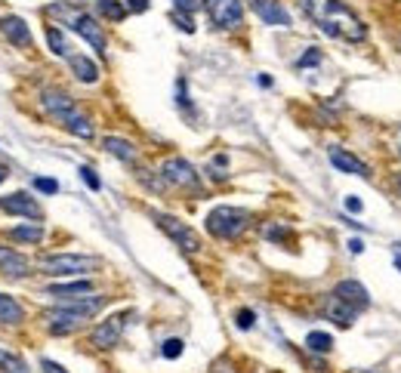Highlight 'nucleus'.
<instances>
[{
  "instance_id": "obj_1",
  "label": "nucleus",
  "mask_w": 401,
  "mask_h": 373,
  "mask_svg": "<svg viewBox=\"0 0 401 373\" xmlns=\"http://www.w3.org/2000/svg\"><path fill=\"white\" fill-rule=\"evenodd\" d=\"M303 10L327 37L349 41V43H358L367 37V25L343 4V0H303Z\"/></svg>"
},
{
  "instance_id": "obj_2",
  "label": "nucleus",
  "mask_w": 401,
  "mask_h": 373,
  "mask_svg": "<svg viewBox=\"0 0 401 373\" xmlns=\"http://www.w3.org/2000/svg\"><path fill=\"white\" fill-rule=\"evenodd\" d=\"M105 297H81V299H65L62 306L50 308V312H43V324L50 333H56V337H65V333H74L77 327H83V321H90L93 315L102 308Z\"/></svg>"
},
{
  "instance_id": "obj_3",
  "label": "nucleus",
  "mask_w": 401,
  "mask_h": 373,
  "mask_svg": "<svg viewBox=\"0 0 401 373\" xmlns=\"http://www.w3.org/2000/svg\"><path fill=\"white\" fill-rule=\"evenodd\" d=\"M247 225H250V213L241 207H213L207 213V231L213 238H222V240H231L238 235H244Z\"/></svg>"
},
{
  "instance_id": "obj_4",
  "label": "nucleus",
  "mask_w": 401,
  "mask_h": 373,
  "mask_svg": "<svg viewBox=\"0 0 401 373\" xmlns=\"http://www.w3.org/2000/svg\"><path fill=\"white\" fill-rule=\"evenodd\" d=\"M41 269H43V275H53V278L90 275V271L99 269V259L96 256H83V253H53L41 259Z\"/></svg>"
},
{
  "instance_id": "obj_5",
  "label": "nucleus",
  "mask_w": 401,
  "mask_h": 373,
  "mask_svg": "<svg viewBox=\"0 0 401 373\" xmlns=\"http://www.w3.org/2000/svg\"><path fill=\"white\" fill-rule=\"evenodd\" d=\"M151 219L158 222V229L164 231L167 238H173V244L179 247V250L200 253V238L195 235V229H191V225H185L182 219H176V216H170V213H151Z\"/></svg>"
},
{
  "instance_id": "obj_6",
  "label": "nucleus",
  "mask_w": 401,
  "mask_h": 373,
  "mask_svg": "<svg viewBox=\"0 0 401 373\" xmlns=\"http://www.w3.org/2000/svg\"><path fill=\"white\" fill-rule=\"evenodd\" d=\"M207 15L216 28L222 31H235L244 25V4L241 0H200Z\"/></svg>"
},
{
  "instance_id": "obj_7",
  "label": "nucleus",
  "mask_w": 401,
  "mask_h": 373,
  "mask_svg": "<svg viewBox=\"0 0 401 373\" xmlns=\"http://www.w3.org/2000/svg\"><path fill=\"white\" fill-rule=\"evenodd\" d=\"M161 179L167 185H176V189H185V191H200V179H198L195 167L185 158H167L164 164H161Z\"/></svg>"
},
{
  "instance_id": "obj_8",
  "label": "nucleus",
  "mask_w": 401,
  "mask_h": 373,
  "mask_svg": "<svg viewBox=\"0 0 401 373\" xmlns=\"http://www.w3.org/2000/svg\"><path fill=\"white\" fill-rule=\"evenodd\" d=\"M127 318L130 312H121V315H111V318H105L102 324H96L90 333V343L96 346V348H114L121 343V337H123V327H127Z\"/></svg>"
},
{
  "instance_id": "obj_9",
  "label": "nucleus",
  "mask_w": 401,
  "mask_h": 373,
  "mask_svg": "<svg viewBox=\"0 0 401 373\" xmlns=\"http://www.w3.org/2000/svg\"><path fill=\"white\" fill-rule=\"evenodd\" d=\"M68 22H72V28L93 46V50L99 53V56H105V53H108L105 31H102V25H99L96 19H93V15H87V13H72V15H68Z\"/></svg>"
},
{
  "instance_id": "obj_10",
  "label": "nucleus",
  "mask_w": 401,
  "mask_h": 373,
  "mask_svg": "<svg viewBox=\"0 0 401 373\" xmlns=\"http://www.w3.org/2000/svg\"><path fill=\"white\" fill-rule=\"evenodd\" d=\"M0 210L10 213V216H25V219H31V222L43 219L41 204H37V201L31 198V194H25V191H13V194H6V198H0Z\"/></svg>"
},
{
  "instance_id": "obj_11",
  "label": "nucleus",
  "mask_w": 401,
  "mask_h": 373,
  "mask_svg": "<svg viewBox=\"0 0 401 373\" xmlns=\"http://www.w3.org/2000/svg\"><path fill=\"white\" fill-rule=\"evenodd\" d=\"M41 108L59 123H65L72 114H77V102L62 90H43L41 93Z\"/></svg>"
},
{
  "instance_id": "obj_12",
  "label": "nucleus",
  "mask_w": 401,
  "mask_h": 373,
  "mask_svg": "<svg viewBox=\"0 0 401 373\" xmlns=\"http://www.w3.org/2000/svg\"><path fill=\"white\" fill-rule=\"evenodd\" d=\"M0 34H4L10 43L22 46V50L34 43V37H31V28L25 25V19H19V15H4V19H0Z\"/></svg>"
},
{
  "instance_id": "obj_13",
  "label": "nucleus",
  "mask_w": 401,
  "mask_h": 373,
  "mask_svg": "<svg viewBox=\"0 0 401 373\" xmlns=\"http://www.w3.org/2000/svg\"><path fill=\"white\" fill-rule=\"evenodd\" d=\"M327 158H330V164H334L339 173H349V176H361V179H367L370 176V167L365 164V161H358L352 151H346V149H330L327 151Z\"/></svg>"
},
{
  "instance_id": "obj_14",
  "label": "nucleus",
  "mask_w": 401,
  "mask_h": 373,
  "mask_svg": "<svg viewBox=\"0 0 401 373\" xmlns=\"http://www.w3.org/2000/svg\"><path fill=\"white\" fill-rule=\"evenodd\" d=\"M250 6H253V13L266 22V25H278V28L290 25V13L284 10L278 0H250Z\"/></svg>"
},
{
  "instance_id": "obj_15",
  "label": "nucleus",
  "mask_w": 401,
  "mask_h": 373,
  "mask_svg": "<svg viewBox=\"0 0 401 373\" xmlns=\"http://www.w3.org/2000/svg\"><path fill=\"white\" fill-rule=\"evenodd\" d=\"M334 297L343 299V302H349V306L358 308V312L370 306V293H367V287L361 284V281H339L334 287Z\"/></svg>"
},
{
  "instance_id": "obj_16",
  "label": "nucleus",
  "mask_w": 401,
  "mask_h": 373,
  "mask_svg": "<svg viewBox=\"0 0 401 373\" xmlns=\"http://www.w3.org/2000/svg\"><path fill=\"white\" fill-rule=\"evenodd\" d=\"M28 259L22 256L19 250H13V247H4L0 244V271H4L6 278H25L28 275Z\"/></svg>"
},
{
  "instance_id": "obj_17",
  "label": "nucleus",
  "mask_w": 401,
  "mask_h": 373,
  "mask_svg": "<svg viewBox=\"0 0 401 373\" xmlns=\"http://www.w3.org/2000/svg\"><path fill=\"white\" fill-rule=\"evenodd\" d=\"M25 321V308L10 293H0V327H19Z\"/></svg>"
},
{
  "instance_id": "obj_18",
  "label": "nucleus",
  "mask_w": 401,
  "mask_h": 373,
  "mask_svg": "<svg viewBox=\"0 0 401 373\" xmlns=\"http://www.w3.org/2000/svg\"><path fill=\"white\" fill-rule=\"evenodd\" d=\"M327 318L337 324V327H352L355 324V318H358V308H352L349 302H343V299H337V297H330V302H327Z\"/></svg>"
},
{
  "instance_id": "obj_19",
  "label": "nucleus",
  "mask_w": 401,
  "mask_h": 373,
  "mask_svg": "<svg viewBox=\"0 0 401 373\" xmlns=\"http://www.w3.org/2000/svg\"><path fill=\"white\" fill-rule=\"evenodd\" d=\"M102 149L108 151V154H114L118 161H123V164H133L136 161V145L130 142V139H121V136H105L102 139Z\"/></svg>"
},
{
  "instance_id": "obj_20",
  "label": "nucleus",
  "mask_w": 401,
  "mask_h": 373,
  "mask_svg": "<svg viewBox=\"0 0 401 373\" xmlns=\"http://www.w3.org/2000/svg\"><path fill=\"white\" fill-rule=\"evenodd\" d=\"M90 293H93L90 281H72V284L46 287V297H56V299H81V297H90Z\"/></svg>"
},
{
  "instance_id": "obj_21",
  "label": "nucleus",
  "mask_w": 401,
  "mask_h": 373,
  "mask_svg": "<svg viewBox=\"0 0 401 373\" xmlns=\"http://www.w3.org/2000/svg\"><path fill=\"white\" fill-rule=\"evenodd\" d=\"M68 65H72V72H74V77L81 83H96L99 81V65L93 59H87V56H68Z\"/></svg>"
},
{
  "instance_id": "obj_22",
  "label": "nucleus",
  "mask_w": 401,
  "mask_h": 373,
  "mask_svg": "<svg viewBox=\"0 0 401 373\" xmlns=\"http://www.w3.org/2000/svg\"><path fill=\"white\" fill-rule=\"evenodd\" d=\"M10 240H15V244H41L43 240V225L41 222L15 225V229H10Z\"/></svg>"
},
{
  "instance_id": "obj_23",
  "label": "nucleus",
  "mask_w": 401,
  "mask_h": 373,
  "mask_svg": "<svg viewBox=\"0 0 401 373\" xmlns=\"http://www.w3.org/2000/svg\"><path fill=\"white\" fill-rule=\"evenodd\" d=\"M62 127H65L72 136H77V139H93V123H90L87 114H81V111L72 114V118L62 123Z\"/></svg>"
},
{
  "instance_id": "obj_24",
  "label": "nucleus",
  "mask_w": 401,
  "mask_h": 373,
  "mask_svg": "<svg viewBox=\"0 0 401 373\" xmlns=\"http://www.w3.org/2000/svg\"><path fill=\"white\" fill-rule=\"evenodd\" d=\"M0 370H4V373H31L28 364L22 361L15 352H10L6 346H0Z\"/></svg>"
},
{
  "instance_id": "obj_25",
  "label": "nucleus",
  "mask_w": 401,
  "mask_h": 373,
  "mask_svg": "<svg viewBox=\"0 0 401 373\" xmlns=\"http://www.w3.org/2000/svg\"><path fill=\"white\" fill-rule=\"evenodd\" d=\"M306 346L312 348V352L324 355V352H330V348H334V337H330V333H321V330H312L306 337Z\"/></svg>"
},
{
  "instance_id": "obj_26",
  "label": "nucleus",
  "mask_w": 401,
  "mask_h": 373,
  "mask_svg": "<svg viewBox=\"0 0 401 373\" xmlns=\"http://www.w3.org/2000/svg\"><path fill=\"white\" fill-rule=\"evenodd\" d=\"M46 43H50V50L56 53V56H72V53H68V50H72V46H68L65 34H62L59 28H53V25L46 28Z\"/></svg>"
},
{
  "instance_id": "obj_27",
  "label": "nucleus",
  "mask_w": 401,
  "mask_h": 373,
  "mask_svg": "<svg viewBox=\"0 0 401 373\" xmlns=\"http://www.w3.org/2000/svg\"><path fill=\"white\" fill-rule=\"evenodd\" d=\"M96 10H99V15H105V19H111V22H121L123 15H127V6H123L121 0H102V4H96Z\"/></svg>"
},
{
  "instance_id": "obj_28",
  "label": "nucleus",
  "mask_w": 401,
  "mask_h": 373,
  "mask_svg": "<svg viewBox=\"0 0 401 373\" xmlns=\"http://www.w3.org/2000/svg\"><path fill=\"white\" fill-rule=\"evenodd\" d=\"M182 348H185V346H182V339H167L161 352H164V358H179Z\"/></svg>"
},
{
  "instance_id": "obj_29",
  "label": "nucleus",
  "mask_w": 401,
  "mask_h": 373,
  "mask_svg": "<svg viewBox=\"0 0 401 373\" xmlns=\"http://www.w3.org/2000/svg\"><path fill=\"white\" fill-rule=\"evenodd\" d=\"M318 62H321V50H318V46H312L308 53H303V56H299L297 65H299V68H308V65H318Z\"/></svg>"
},
{
  "instance_id": "obj_30",
  "label": "nucleus",
  "mask_w": 401,
  "mask_h": 373,
  "mask_svg": "<svg viewBox=\"0 0 401 373\" xmlns=\"http://www.w3.org/2000/svg\"><path fill=\"white\" fill-rule=\"evenodd\" d=\"M34 189L43 191V194H56V191H59V182H56V179H46V176H37V179H34Z\"/></svg>"
},
{
  "instance_id": "obj_31",
  "label": "nucleus",
  "mask_w": 401,
  "mask_h": 373,
  "mask_svg": "<svg viewBox=\"0 0 401 373\" xmlns=\"http://www.w3.org/2000/svg\"><path fill=\"white\" fill-rule=\"evenodd\" d=\"M173 22L185 31V34H191V31H195V19H191L189 13H176V10H173Z\"/></svg>"
},
{
  "instance_id": "obj_32",
  "label": "nucleus",
  "mask_w": 401,
  "mask_h": 373,
  "mask_svg": "<svg viewBox=\"0 0 401 373\" xmlns=\"http://www.w3.org/2000/svg\"><path fill=\"white\" fill-rule=\"evenodd\" d=\"M81 179L87 182L93 191H99V189H102V182H99V176H96V170H93V167H81Z\"/></svg>"
},
{
  "instance_id": "obj_33",
  "label": "nucleus",
  "mask_w": 401,
  "mask_h": 373,
  "mask_svg": "<svg viewBox=\"0 0 401 373\" xmlns=\"http://www.w3.org/2000/svg\"><path fill=\"white\" fill-rule=\"evenodd\" d=\"M253 321H257V315H253L250 308H241V312L235 315V324H238L241 330H250V327H253Z\"/></svg>"
},
{
  "instance_id": "obj_34",
  "label": "nucleus",
  "mask_w": 401,
  "mask_h": 373,
  "mask_svg": "<svg viewBox=\"0 0 401 373\" xmlns=\"http://www.w3.org/2000/svg\"><path fill=\"white\" fill-rule=\"evenodd\" d=\"M198 6H200V0H173V10L176 13H189L191 15Z\"/></svg>"
},
{
  "instance_id": "obj_35",
  "label": "nucleus",
  "mask_w": 401,
  "mask_h": 373,
  "mask_svg": "<svg viewBox=\"0 0 401 373\" xmlns=\"http://www.w3.org/2000/svg\"><path fill=\"white\" fill-rule=\"evenodd\" d=\"M127 10L130 13H145L149 10V0H127Z\"/></svg>"
},
{
  "instance_id": "obj_36",
  "label": "nucleus",
  "mask_w": 401,
  "mask_h": 373,
  "mask_svg": "<svg viewBox=\"0 0 401 373\" xmlns=\"http://www.w3.org/2000/svg\"><path fill=\"white\" fill-rule=\"evenodd\" d=\"M266 235L272 238V240H284V238H287V231L278 229V225H272V229H266Z\"/></svg>"
},
{
  "instance_id": "obj_37",
  "label": "nucleus",
  "mask_w": 401,
  "mask_h": 373,
  "mask_svg": "<svg viewBox=\"0 0 401 373\" xmlns=\"http://www.w3.org/2000/svg\"><path fill=\"white\" fill-rule=\"evenodd\" d=\"M43 373H68L62 364H56V361H43Z\"/></svg>"
},
{
  "instance_id": "obj_38",
  "label": "nucleus",
  "mask_w": 401,
  "mask_h": 373,
  "mask_svg": "<svg viewBox=\"0 0 401 373\" xmlns=\"http://www.w3.org/2000/svg\"><path fill=\"white\" fill-rule=\"evenodd\" d=\"M346 210H349V213H361V201L358 198H346Z\"/></svg>"
},
{
  "instance_id": "obj_39",
  "label": "nucleus",
  "mask_w": 401,
  "mask_h": 373,
  "mask_svg": "<svg viewBox=\"0 0 401 373\" xmlns=\"http://www.w3.org/2000/svg\"><path fill=\"white\" fill-rule=\"evenodd\" d=\"M349 250H352V253H365V240H361V238H352V240H349Z\"/></svg>"
},
{
  "instance_id": "obj_40",
  "label": "nucleus",
  "mask_w": 401,
  "mask_h": 373,
  "mask_svg": "<svg viewBox=\"0 0 401 373\" xmlns=\"http://www.w3.org/2000/svg\"><path fill=\"white\" fill-rule=\"evenodd\" d=\"M6 176H10V167H4V164H0V182H4Z\"/></svg>"
},
{
  "instance_id": "obj_41",
  "label": "nucleus",
  "mask_w": 401,
  "mask_h": 373,
  "mask_svg": "<svg viewBox=\"0 0 401 373\" xmlns=\"http://www.w3.org/2000/svg\"><path fill=\"white\" fill-rule=\"evenodd\" d=\"M395 269L401 271V256H395Z\"/></svg>"
},
{
  "instance_id": "obj_42",
  "label": "nucleus",
  "mask_w": 401,
  "mask_h": 373,
  "mask_svg": "<svg viewBox=\"0 0 401 373\" xmlns=\"http://www.w3.org/2000/svg\"><path fill=\"white\" fill-rule=\"evenodd\" d=\"M398 185H401V179H398Z\"/></svg>"
}]
</instances>
